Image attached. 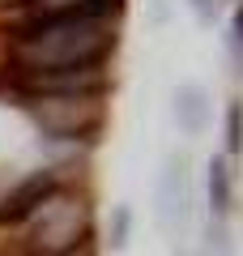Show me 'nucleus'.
I'll return each instance as SVG.
<instances>
[{
	"instance_id": "nucleus-1",
	"label": "nucleus",
	"mask_w": 243,
	"mask_h": 256,
	"mask_svg": "<svg viewBox=\"0 0 243 256\" xmlns=\"http://www.w3.org/2000/svg\"><path fill=\"white\" fill-rule=\"evenodd\" d=\"M116 47L107 22H26L13 38V64L22 73H60V68H98Z\"/></svg>"
},
{
	"instance_id": "nucleus-2",
	"label": "nucleus",
	"mask_w": 243,
	"mask_h": 256,
	"mask_svg": "<svg viewBox=\"0 0 243 256\" xmlns=\"http://www.w3.org/2000/svg\"><path fill=\"white\" fill-rule=\"evenodd\" d=\"M56 184H60L56 171H34V175H26L18 188H9L4 196H0V226H13V222L34 218V214L56 196Z\"/></svg>"
},
{
	"instance_id": "nucleus-3",
	"label": "nucleus",
	"mask_w": 243,
	"mask_h": 256,
	"mask_svg": "<svg viewBox=\"0 0 243 256\" xmlns=\"http://www.w3.org/2000/svg\"><path fill=\"white\" fill-rule=\"evenodd\" d=\"M158 218L166 230H175L188 218V180H184V162H171L158 184Z\"/></svg>"
},
{
	"instance_id": "nucleus-4",
	"label": "nucleus",
	"mask_w": 243,
	"mask_h": 256,
	"mask_svg": "<svg viewBox=\"0 0 243 256\" xmlns=\"http://www.w3.org/2000/svg\"><path fill=\"white\" fill-rule=\"evenodd\" d=\"M120 13V0H72V4H56V9L38 13L30 22H43V26H56V22H111Z\"/></svg>"
},
{
	"instance_id": "nucleus-5",
	"label": "nucleus",
	"mask_w": 243,
	"mask_h": 256,
	"mask_svg": "<svg viewBox=\"0 0 243 256\" xmlns=\"http://www.w3.org/2000/svg\"><path fill=\"white\" fill-rule=\"evenodd\" d=\"M175 120H180V128H184V132H192V137L205 128L209 102H205V90H200V86H184V90L175 94Z\"/></svg>"
},
{
	"instance_id": "nucleus-6",
	"label": "nucleus",
	"mask_w": 243,
	"mask_h": 256,
	"mask_svg": "<svg viewBox=\"0 0 243 256\" xmlns=\"http://www.w3.org/2000/svg\"><path fill=\"white\" fill-rule=\"evenodd\" d=\"M209 210H214L218 222L230 214V171H226V158L209 162Z\"/></svg>"
},
{
	"instance_id": "nucleus-7",
	"label": "nucleus",
	"mask_w": 243,
	"mask_h": 256,
	"mask_svg": "<svg viewBox=\"0 0 243 256\" xmlns=\"http://www.w3.org/2000/svg\"><path fill=\"white\" fill-rule=\"evenodd\" d=\"M226 150L230 154L243 150V107L239 102H230V111H226Z\"/></svg>"
},
{
	"instance_id": "nucleus-8",
	"label": "nucleus",
	"mask_w": 243,
	"mask_h": 256,
	"mask_svg": "<svg viewBox=\"0 0 243 256\" xmlns=\"http://www.w3.org/2000/svg\"><path fill=\"white\" fill-rule=\"evenodd\" d=\"M192 9H196V18H200V22H214V13H218V0H192Z\"/></svg>"
},
{
	"instance_id": "nucleus-9",
	"label": "nucleus",
	"mask_w": 243,
	"mask_h": 256,
	"mask_svg": "<svg viewBox=\"0 0 243 256\" xmlns=\"http://www.w3.org/2000/svg\"><path fill=\"white\" fill-rule=\"evenodd\" d=\"M124 230H128V210L116 214V248H124Z\"/></svg>"
},
{
	"instance_id": "nucleus-10",
	"label": "nucleus",
	"mask_w": 243,
	"mask_h": 256,
	"mask_svg": "<svg viewBox=\"0 0 243 256\" xmlns=\"http://www.w3.org/2000/svg\"><path fill=\"white\" fill-rule=\"evenodd\" d=\"M234 43L243 47V9H239V18H234Z\"/></svg>"
}]
</instances>
